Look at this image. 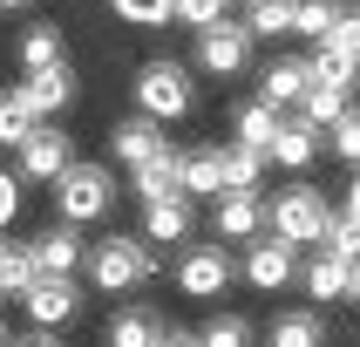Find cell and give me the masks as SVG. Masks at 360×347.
I'll use <instances>...</instances> for the list:
<instances>
[{
    "mask_svg": "<svg viewBox=\"0 0 360 347\" xmlns=\"http://www.w3.org/2000/svg\"><path fill=\"white\" fill-rule=\"evenodd\" d=\"M347 300L360 306V259H354V279H347Z\"/></svg>",
    "mask_w": 360,
    "mask_h": 347,
    "instance_id": "41",
    "label": "cell"
},
{
    "mask_svg": "<svg viewBox=\"0 0 360 347\" xmlns=\"http://www.w3.org/2000/svg\"><path fill=\"white\" fill-rule=\"evenodd\" d=\"M306 68H313V82H340V89H354V75H360V61L340 55V48H326V41H320V55L306 61Z\"/></svg>",
    "mask_w": 360,
    "mask_h": 347,
    "instance_id": "29",
    "label": "cell"
},
{
    "mask_svg": "<svg viewBox=\"0 0 360 347\" xmlns=\"http://www.w3.org/2000/svg\"><path fill=\"white\" fill-rule=\"evenodd\" d=\"M224 7H231V0H224Z\"/></svg>",
    "mask_w": 360,
    "mask_h": 347,
    "instance_id": "44",
    "label": "cell"
},
{
    "mask_svg": "<svg viewBox=\"0 0 360 347\" xmlns=\"http://www.w3.org/2000/svg\"><path fill=\"white\" fill-rule=\"evenodd\" d=\"M82 272H89V286H96V293H129V286H150V279H157V245L143 239V232H136V239H129V232H116V239L89 245Z\"/></svg>",
    "mask_w": 360,
    "mask_h": 347,
    "instance_id": "1",
    "label": "cell"
},
{
    "mask_svg": "<svg viewBox=\"0 0 360 347\" xmlns=\"http://www.w3.org/2000/svg\"><path fill=\"white\" fill-rule=\"evenodd\" d=\"M7 347H61V334L55 327H34V334H20V341H7Z\"/></svg>",
    "mask_w": 360,
    "mask_h": 347,
    "instance_id": "38",
    "label": "cell"
},
{
    "mask_svg": "<svg viewBox=\"0 0 360 347\" xmlns=\"http://www.w3.org/2000/svg\"><path fill=\"white\" fill-rule=\"evenodd\" d=\"M245 27H252V41L292 34V0H245Z\"/></svg>",
    "mask_w": 360,
    "mask_h": 347,
    "instance_id": "26",
    "label": "cell"
},
{
    "mask_svg": "<svg viewBox=\"0 0 360 347\" xmlns=\"http://www.w3.org/2000/svg\"><path fill=\"white\" fill-rule=\"evenodd\" d=\"M27 245H34V265H41V272H82V259H89L82 225H68V218H55L41 239H27Z\"/></svg>",
    "mask_w": 360,
    "mask_h": 347,
    "instance_id": "13",
    "label": "cell"
},
{
    "mask_svg": "<svg viewBox=\"0 0 360 347\" xmlns=\"http://www.w3.org/2000/svg\"><path fill=\"white\" fill-rule=\"evenodd\" d=\"M150 347H198V334H177V327H163V334H157Z\"/></svg>",
    "mask_w": 360,
    "mask_h": 347,
    "instance_id": "39",
    "label": "cell"
},
{
    "mask_svg": "<svg viewBox=\"0 0 360 347\" xmlns=\"http://www.w3.org/2000/svg\"><path fill=\"white\" fill-rule=\"evenodd\" d=\"M27 130H34V116H27V109L14 102V89H7V96H0V150H14Z\"/></svg>",
    "mask_w": 360,
    "mask_h": 347,
    "instance_id": "33",
    "label": "cell"
},
{
    "mask_svg": "<svg viewBox=\"0 0 360 347\" xmlns=\"http://www.w3.org/2000/svg\"><path fill=\"white\" fill-rule=\"evenodd\" d=\"M48 61H68L61 55V27L55 20H34V27L20 34V68H48Z\"/></svg>",
    "mask_w": 360,
    "mask_h": 347,
    "instance_id": "27",
    "label": "cell"
},
{
    "mask_svg": "<svg viewBox=\"0 0 360 347\" xmlns=\"http://www.w3.org/2000/svg\"><path fill=\"white\" fill-rule=\"evenodd\" d=\"M41 265H34V245H14V239H0V300H20V286L34 279Z\"/></svg>",
    "mask_w": 360,
    "mask_h": 347,
    "instance_id": "25",
    "label": "cell"
},
{
    "mask_svg": "<svg viewBox=\"0 0 360 347\" xmlns=\"http://www.w3.org/2000/svg\"><path fill=\"white\" fill-rule=\"evenodd\" d=\"M116 7V20H129V27H163L170 20V0H109Z\"/></svg>",
    "mask_w": 360,
    "mask_h": 347,
    "instance_id": "32",
    "label": "cell"
},
{
    "mask_svg": "<svg viewBox=\"0 0 360 347\" xmlns=\"http://www.w3.org/2000/svg\"><path fill=\"white\" fill-rule=\"evenodd\" d=\"M326 48H340V55H354L360 61V7H354V14H333V27H326Z\"/></svg>",
    "mask_w": 360,
    "mask_h": 347,
    "instance_id": "35",
    "label": "cell"
},
{
    "mask_svg": "<svg viewBox=\"0 0 360 347\" xmlns=\"http://www.w3.org/2000/svg\"><path fill=\"white\" fill-rule=\"evenodd\" d=\"M14 157H20V184H55L68 163H75V137L61 130V116L34 122L27 137L14 143Z\"/></svg>",
    "mask_w": 360,
    "mask_h": 347,
    "instance_id": "5",
    "label": "cell"
},
{
    "mask_svg": "<svg viewBox=\"0 0 360 347\" xmlns=\"http://www.w3.org/2000/svg\"><path fill=\"white\" fill-rule=\"evenodd\" d=\"M177 191H184V198H218V191H224L218 150H177Z\"/></svg>",
    "mask_w": 360,
    "mask_h": 347,
    "instance_id": "18",
    "label": "cell"
},
{
    "mask_svg": "<svg viewBox=\"0 0 360 347\" xmlns=\"http://www.w3.org/2000/svg\"><path fill=\"white\" fill-rule=\"evenodd\" d=\"M191 204H198V198H184V191L143 198V239H150V245H184V239H191V225H198Z\"/></svg>",
    "mask_w": 360,
    "mask_h": 347,
    "instance_id": "11",
    "label": "cell"
},
{
    "mask_svg": "<svg viewBox=\"0 0 360 347\" xmlns=\"http://www.w3.org/2000/svg\"><path fill=\"white\" fill-rule=\"evenodd\" d=\"M129 89H136V109H143V116H157L163 130H170L177 116H191V102H198V89H191V68H184V61H143Z\"/></svg>",
    "mask_w": 360,
    "mask_h": 347,
    "instance_id": "3",
    "label": "cell"
},
{
    "mask_svg": "<svg viewBox=\"0 0 360 347\" xmlns=\"http://www.w3.org/2000/svg\"><path fill=\"white\" fill-rule=\"evenodd\" d=\"M211 232H218V239H231V245L259 239V232H265V204H259V191H218Z\"/></svg>",
    "mask_w": 360,
    "mask_h": 347,
    "instance_id": "12",
    "label": "cell"
},
{
    "mask_svg": "<svg viewBox=\"0 0 360 347\" xmlns=\"http://www.w3.org/2000/svg\"><path fill=\"white\" fill-rule=\"evenodd\" d=\"M198 347H252V327H245L238 313H211V320L198 327Z\"/></svg>",
    "mask_w": 360,
    "mask_h": 347,
    "instance_id": "28",
    "label": "cell"
},
{
    "mask_svg": "<svg viewBox=\"0 0 360 347\" xmlns=\"http://www.w3.org/2000/svg\"><path fill=\"white\" fill-rule=\"evenodd\" d=\"M109 150H116V163H143V157H157V150H170V137H163V122L157 116H122L116 130H109Z\"/></svg>",
    "mask_w": 360,
    "mask_h": 347,
    "instance_id": "15",
    "label": "cell"
},
{
    "mask_svg": "<svg viewBox=\"0 0 360 347\" xmlns=\"http://www.w3.org/2000/svg\"><path fill=\"white\" fill-rule=\"evenodd\" d=\"M326 218H333V204L313 184H292V191H279V198L265 204V232H279L285 245H320Z\"/></svg>",
    "mask_w": 360,
    "mask_h": 347,
    "instance_id": "4",
    "label": "cell"
},
{
    "mask_svg": "<svg viewBox=\"0 0 360 347\" xmlns=\"http://www.w3.org/2000/svg\"><path fill=\"white\" fill-rule=\"evenodd\" d=\"M333 0H292V34H306V41H320L326 27H333Z\"/></svg>",
    "mask_w": 360,
    "mask_h": 347,
    "instance_id": "30",
    "label": "cell"
},
{
    "mask_svg": "<svg viewBox=\"0 0 360 347\" xmlns=\"http://www.w3.org/2000/svg\"><path fill=\"white\" fill-rule=\"evenodd\" d=\"M14 102H20V109H27L34 122L61 116V109L75 102V68H68V61H48V68H27V75L14 82Z\"/></svg>",
    "mask_w": 360,
    "mask_h": 347,
    "instance_id": "7",
    "label": "cell"
},
{
    "mask_svg": "<svg viewBox=\"0 0 360 347\" xmlns=\"http://www.w3.org/2000/svg\"><path fill=\"white\" fill-rule=\"evenodd\" d=\"M265 347H326V320L313 313V306L272 313V327H265Z\"/></svg>",
    "mask_w": 360,
    "mask_h": 347,
    "instance_id": "19",
    "label": "cell"
},
{
    "mask_svg": "<svg viewBox=\"0 0 360 347\" xmlns=\"http://www.w3.org/2000/svg\"><path fill=\"white\" fill-rule=\"evenodd\" d=\"M20 218V170H0V232Z\"/></svg>",
    "mask_w": 360,
    "mask_h": 347,
    "instance_id": "37",
    "label": "cell"
},
{
    "mask_svg": "<svg viewBox=\"0 0 360 347\" xmlns=\"http://www.w3.org/2000/svg\"><path fill=\"white\" fill-rule=\"evenodd\" d=\"M0 347H7V327H0Z\"/></svg>",
    "mask_w": 360,
    "mask_h": 347,
    "instance_id": "43",
    "label": "cell"
},
{
    "mask_svg": "<svg viewBox=\"0 0 360 347\" xmlns=\"http://www.w3.org/2000/svg\"><path fill=\"white\" fill-rule=\"evenodd\" d=\"M354 109V89H340V82H306V96H300V116L313 122V130H333V122Z\"/></svg>",
    "mask_w": 360,
    "mask_h": 347,
    "instance_id": "20",
    "label": "cell"
},
{
    "mask_svg": "<svg viewBox=\"0 0 360 347\" xmlns=\"http://www.w3.org/2000/svg\"><path fill=\"white\" fill-rule=\"evenodd\" d=\"M170 20H184V27H211V20H224V0H170Z\"/></svg>",
    "mask_w": 360,
    "mask_h": 347,
    "instance_id": "36",
    "label": "cell"
},
{
    "mask_svg": "<svg viewBox=\"0 0 360 347\" xmlns=\"http://www.w3.org/2000/svg\"><path fill=\"white\" fill-rule=\"evenodd\" d=\"M347 279H354V259H347V252H333V245H320V252L300 265L306 300H347Z\"/></svg>",
    "mask_w": 360,
    "mask_h": 347,
    "instance_id": "14",
    "label": "cell"
},
{
    "mask_svg": "<svg viewBox=\"0 0 360 347\" xmlns=\"http://www.w3.org/2000/svg\"><path fill=\"white\" fill-rule=\"evenodd\" d=\"M320 137L326 130H313L306 116H285L279 137H272V150H265V163H285V170H306V163L320 157Z\"/></svg>",
    "mask_w": 360,
    "mask_h": 347,
    "instance_id": "16",
    "label": "cell"
},
{
    "mask_svg": "<svg viewBox=\"0 0 360 347\" xmlns=\"http://www.w3.org/2000/svg\"><path fill=\"white\" fill-rule=\"evenodd\" d=\"M157 334H163V313H157V306H116V313H109V327H102V341H109V347H150V341H157Z\"/></svg>",
    "mask_w": 360,
    "mask_h": 347,
    "instance_id": "17",
    "label": "cell"
},
{
    "mask_svg": "<svg viewBox=\"0 0 360 347\" xmlns=\"http://www.w3.org/2000/svg\"><path fill=\"white\" fill-rule=\"evenodd\" d=\"M320 245H333V252H347V259H360V218L354 211H333L320 232Z\"/></svg>",
    "mask_w": 360,
    "mask_h": 347,
    "instance_id": "31",
    "label": "cell"
},
{
    "mask_svg": "<svg viewBox=\"0 0 360 347\" xmlns=\"http://www.w3.org/2000/svg\"><path fill=\"white\" fill-rule=\"evenodd\" d=\"M245 61H252V27H245V20H211V27H198V68L204 75H238Z\"/></svg>",
    "mask_w": 360,
    "mask_h": 347,
    "instance_id": "9",
    "label": "cell"
},
{
    "mask_svg": "<svg viewBox=\"0 0 360 347\" xmlns=\"http://www.w3.org/2000/svg\"><path fill=\"white\" fill-rule=\"evenodd\" d=\"M48 191H55V218H68V225H96L116 211V177L102 163H68Z\"/></svg>",
    "mask_w": 360,
    "mask_h": 347,
    "instance_id": "2",
    "label": "cell"
},
{
    "mask_svg": "<svg viewBox=\"0 0 360 347\" xmlns=\"http://www.w3.org/2000/svg\"><path fill=\"white\" fill-rule=\"evenodd\" d=\"M340 211H354V218H360V163H354V184H347V204H340Z\"/></svg>",
    "mask_w": 360,
    "mask_h": 347,
    "instance_id": "40",
    "label": "cell"
},
{
    "mask_svg": "<svg viewBox=\"0 0 360 347\" xmlns=\"http://www.w3.org/2000/svg\"><path fill=\"white\" fill-rule=\"evenodd\" d=\"M245 279L259 286V293H279V286H292V279H300V245H285L279 232L245 239Z\"/></svg>",
    "mask_w": 360,
    "mask_h": 347,
    "instance_id": "8",
    "label": "cell"
},
{
    "mask_svg": "<svg viewBox=\"0 0 360 347\" xmlns=\"http://www.w3.org/2000/svg\"><path fill=\"white\" fill-rule=\"evenodd\" d=\"M320 143H333V157L360 163V109H347V116L333 122V137H320Z\"/></svg>",
    "mask_w": 360,
    "mask_h": 347,
    "instance_id": "34",
    "label": "cell"
},
{
    "mask_svg": "<svg viewBox=\"0 0 360 347\" xmlns=\"http://www.w3.org/2000/svg\"><path fill=\"white\" fill-rule=\"evenodd\" d=\"M20 7H27V0H0V14H20Z\"/></svg>",
    "mask_w": 360,
    "mask_h": 347,
    "instance_id": "42",
    "label": "cell"
},
{
    "mask_svg": "<svg viewBox=\"0 0 360 347\" xmlns=\"http://www.w3.org/2000/svg\"><path fill=\"white\" fill-rule=\"evenodd\" d=\"M20 313L34 327H68L82 313V286L75 272H34V279L20 286Z\"/></svg>",
    "mask_w": 360,
    "mask_h": 347,
    "instance_id": "6",
    "label": "cell"
},
{
    "mask_svg": "<svg viewBox=\"0 0 360 347\" xmlns=\"http://www.w3.org/2000/svg\"><path fill=\"white\" fill-rule=\"evenodd\" d=\"M231 272H238V265H231L224 239L218 245H191V252L177 259V286L191 293V300H218L224 286H231Z\"/></svg>",
    "mask_w": 360,
    "mask_h": 347,
    "instance_id": "10",
    "label": "cell"
},
{
    "mask_svg": "<svg viewBox=\"0 0 360 347\" xmlns=\"http://www.w3.org/2000/svg\"><path fill=\"white\" fill-rule=\"evenodd\" d=\"M218 163H224V191H259L265 177V150H252V143H224Z\"/></svg>",
    "mask_w": 360,
    "mask_h": 347,
    "instance_id": "23",
    "label": "cell"
},
{
    "mask_svg": "<svg viewBox=\"0 0 360 347\" xmlns=\"http://www.w3.org/2000/svg\"><path fill=\"white\" fill-rule=\"evenodd\" d=\"M279 109H272V102H245V109H238V116H231V130H238V143H252V150H272V137H279Z\"/></svg>",
    "mask_w": 360,
    "mask_h": 347,
    "instance_id": "24",
    "label": "cell"
},
{
    "mask_svg": "<svg viewBox=\"0 0 360 347\" xmlns=\"http://www.w3.org/2000/svg\"><path fill=\"white\" fill-rule=\"evenodd\" d=\"M306 82H313V68H306V61H272V68L259 75V96L272 102V109H285V102L306 96Z\"/></svg>",
    "mask_w": 360,
    "mask_h": 347,
    "instance_id": "21",
    "label": "cell"
},
{
    "mask_svg": "<svg viewBox=\"0 0 360 347\" xmlns=\"http://www.w3.org/2000/svg\"><path fill=\"white\" fill-rule=\"evenodd\" d=\"M129 191H136V198H163V191H177V150H157V157L129 163Z\"/></svg>",
    "mask_w": 360,
    "mask_h": 347,
    "instance_id": "22",
    "label": "cell"
}]
</instances>
